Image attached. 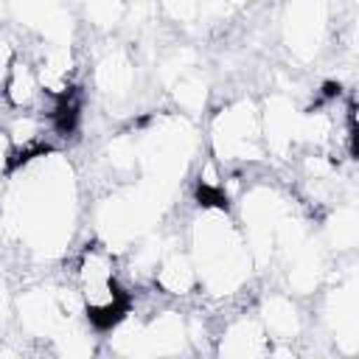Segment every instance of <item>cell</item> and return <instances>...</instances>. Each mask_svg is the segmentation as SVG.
I'll use <instances>...</instances> for the list:
<instances>
[{"label":"cell","mask_w":359,"mask_h":359,"mask_svg":"<svg viewBox=\"0 0 359 359\" xmlns=\"http://www.w3.org/2000/svg\"><path fill=\"white\" fill-rule=\"evenodd\" d=\"M73 283L87 320L95 328H112L129 311V297L118 278V261L104 244L93 241L81 247L73 266Z\"/></svg>","instance_id":"6da1fadb"}]
</instances>
